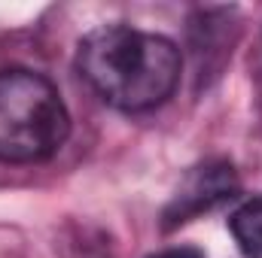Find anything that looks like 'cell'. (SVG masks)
<instances>
[{
  "label": "cell",
  "instance_id": "obj_1",
  "mask_svg": "<svg viewBox=\"0 0 262 258\" xmlns=\"http://www.w3.org/2000/svg\"><path fill=\"white\" fill-rule=\"evenodd\" d=\"M76 67L110 107L143 113L174 94L183 61L168 37L104 24L82 37Z\"/></svg>",
  "mask_w": 262,
  "mask_h": 258
},
{
  "label": "cell",
  "instance_id": "obj_2",
  "mask_svg": "<svg viewBox=\"0 0 262 258\" xmlns=\"http://www.w3.org/2000/svg\"><path fill=\"white\" fill-rule=\"evenodd\" d=\"M67 134V107L46 76L0 70V161H46L64 146Z\"/></svg>",
  "mask_w": 262,
  "mask_h": 258
},
{
  "label": "cell",
  "instance_id": "obj_3",
  "mask_svg": "<svg viewBox=\"0 0 262 258\" xmlns=\"http://www.w3.org/2000/svg\"><path fill=\"white\" fill-rule=\"evenodd\" d=\"M232 197H238V179H235L232 164L213 161V164L195 167L189 179L183 183V189L177 192V197L171 200V207L165 210V231L195 219L198 213H207Z\"/></svg>",
  "mask_w": 262,
  "mask_h": 258
},
{
  "label": "cell",
  "instance_id": "obj_4",
  "mask_svg": "<svg viewBox=\"0 0 262 258\" xmlns=\"http://www.w3.org/2000/svg\"><path fill=\"white\" fill-rule=\"evenodd\" d=\"M229 228L247 258H262V197L247 200L229 219Z\"/></svg>",
  "mask_w": 262,
  "mask_h": 258
},
{
  "label": "cell",
  "instance_id": "obj_5",
  "mask_svg": "<svg viewBox=\"0 0 262 258\" xmlns=\"http://www.w3.org/2000/svg\"><path fill=\"white\" fill-rule=\"evenodd\" d=\"M146 258H204V252L195 249V246H171V249H162V252Z\"/></svg>",
  "mask_w": 262,
  "mask_h": 258
}]
</instances>
